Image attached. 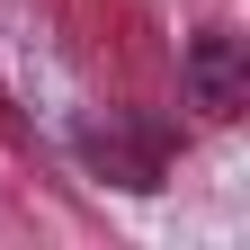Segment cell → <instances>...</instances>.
<instances>
[{
	"label": "cell",
	"instance_id": "cell-1",
	"mask_svg": "<svg viewBox=\"0 0 250 250\" xmlns=\"http://www.w3.org/2000/svg\"><path fill=\"white\" fill-rule=\"evenodd\" d=\"M188 81H197V107H206V116H232V107H241V45L224 36V27H206V36H197Z\"/></svg>",
	"mask_w": 250,
	"mask_h": 250
}]
</instances>
